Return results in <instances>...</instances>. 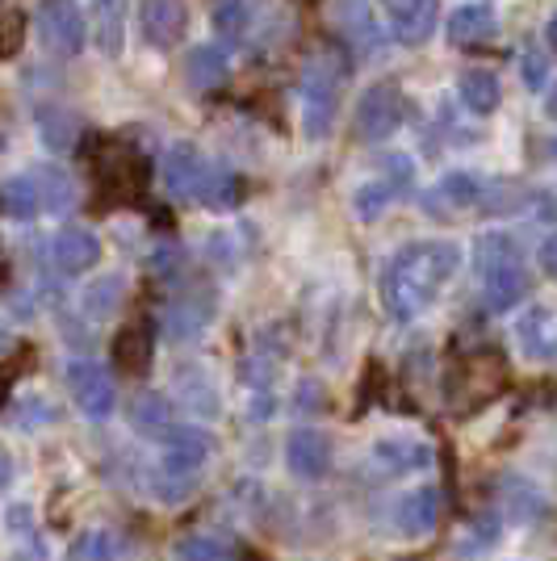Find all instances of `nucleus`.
<instances>
[{
	"label": "nucleus",
	"instance_id": "nucleus-4",
	"mask_svg": "<svg viewBox=\"0 0 557 561\" xmlns=\"http://www.w3.org/2000/svg\"><path fill=\"white\" fill-rule=\"evenodd\" d=\"M402 122H407V96L390 80L365 89L356 101V135L365 142H386L390 135H398Z\"/></svg>",
	"mask_w": 557,
	"mask_h": 561
},
{
	"label": "nucleus",
	"instance_id": "nucleus-33",
	"mask_svg": "<svg viewBox=\"0 0 557 561\" xmlns=\"http://www.w3.org/2000/svg\"><path fill=\"white\" fill-rule=\"evenodd\" d=\"M520 76H524V84H528L533 93H541V89H545V80H549V64H545V55L528 50V55L520 59Z\"/></svg>",
	"mask_w": 557,
	"mask_h": 561
},
{
	"label": "nucleus",
	"instance_id": "nucleus-13",
	"mask_svg": "<svg viewBox=\"0 0 557 561\" xmlns=\"http://www.w3.org/2000/svg\"><path fill=\"white\" fill-rule=\"evenodd\" d=\"M47 256L59 273H89L101 260V239L84 227H68L47 243Z\"/></svg>",
	"mask_w": 557,
	"mask_h": 561
},
{
	"label": "nucleus",
	"instance_id": "nucleus-9",
	"mask_svg": "<svg viewBox=\"0 0 557 561\" xmlns=\"http://www.w3.org/2000/svg\"><path fill=\"white\" fill-rule=\"evenodd\" d=\"M285 466H289V473L306 478V482L323 478L327 469H331V440H327V432H319V427H294L285 436Z\"/></svg>",
	"mask_w": 557,
	"mask_h": 561
},
{
	"label": "nucleus",
	"instance_id": "nucleus-18",
	"mask_svg": "<svg viewBox=\"0 0 557 561\" xmlns=\"http://www.w3.org/2000/svg\"><path fill=\"white\" fill-rule=\"evenodd\" d=\"M340 25H344V38H349V47L356 55H377L382 47V34H377V25H373V13L365 9V0H344L340 4Z\"/></svg>",
	"mask_w": 557,
	"mask_h": 561
},
{
	"label": "nucleus",
	"instance_id": "nucleus-2",
	"mask_svg": "<svg viewBox=\"0 0 557 561\" xmlns=\"http://www.w3.org/2000/svg\"><path fill=\"white\" fill-rule=\"evenodd\" d=\"M478 280H482L487 310L503 314L511 306H520L524 289H528V268H524L520 243L511 234L495 231L478 239Z\"/></svg>",
	"mask_w": 557,
	"mask_h": 561
},
{
	"label": "nucleus",
	"instance_id": "nucleus-5",
	"mask_svg": "<svg viewBox=\"0 0 557 561\" xmlns=\"http://www.w3.org/2000/svg\"><path fill=\"white\" fill-rule=\"evenodd\" d=\"M160 445H163L160 473L181 478V482H193V478L209 466V457H214V440H209V432L206 427H193V423H177Z\"/></svg>",
	"mask_w": 557,
	"mask_h": 561
},
{
	"label": "nucleus",
	"instance_id": "nucleus-8",
	"mask_svg": "<svg viewBox=\"0 0 557 561\" xmlns=\"http://www.w3.org/2000/svg\"><path fill=\"white\" fill-rule=\"evenodd\" d=\"M38 22H43V38L59 55H80L84 43H89V22H84L76 0H43Z\"/></svg>",
	"mask_w": 557,
	"mask_h": 561
},
{
	"label": "nucleus",
	"instance_id": "nucleus-22",
	"mask_svg": "<svg viewBox=\"0 0 557 561\" xmlns=\"http://www.w3.org/2000/svg\"><path fill=\"white\" fill-rule=\"evenodd\" d=\"M478 197H482V181H478V176H469V172H448L441 185H436V193H428V206H432V210H441V206L462 210V206H474Z\"/></svg>",
	"mask_w": 557,
	"mask_h": 561
},
{
	"label": "nucleus",
	"instance_id": "nucleus-7",
	"mask_svg": "<svg viewBox=\"0 0 557 561\" xmlns=\"http://www.w3.org/2000/svg\"><path fill=\"white\" fill-rule=\"evenodd\" d=\"M214 168L206 156L197 151V147H189V142H177L172 151H168V160H163V181L172 188V197H181V202H206V188L214 181Z\"/></svg>",
	"mask_w": 557,
	"mask_h": 561
},
{
	"label": "nucleus",
	"instance_id": "nucleus-24",
	"mask_svg": "<svg viewBox=\"0 0 557 561\" xmlns=\"http://www.w3.org/2000/svg\"><path fill=\"white\" fill-rule=\"evenodd\" d=\"M462 101L474 110V114H490L495 105H499V80H495V71L487 68H474L462 76Z\"/></svg>",
	"mask_w": 557,
	"mask_h": 561
},
{
	"label": "nucleus",
	"instance_id": "nucleus-32",
	"mask_svg": "<svg viewBox=\"0 0 557 561\" xmlns=\"http://www.w3.org/2000/svg\"><path fill=\"white\" fill-rule=\"evenodd\" d=\"M22 38H25V18L22 13H4L0 18V59H9L13 50L22 47Z\"/></svg>",
	"mask_w": 557,
	"mask_h": 561
},
{
	"label": "nucleus",
	"instance_id": "nucleus-1",
	"mask_svg": "<svg viewBox=\"0 0 557 561\" xmlns=\"http://www.w3.org/2000/svg\"><path fill=\"white\" fill-rule=\"evenodd\" d=\"M462 264L457 243H444V239H428V243H407L382 273V298L386 310L395 314L398 323H411L419 319L428 306L444 294V285L453 280Z\"/></svg>",
	"mask_w": 557,
	"mask_h": 561
},
{
	"label": "nucleus",
	"instance_id": "nucleus-6",
	"mask_svg": "<svg viewBox=\"0 0 557 561\" xmlns=\"http://www.w3.org/2000/svg\"><path fill=\"white\" fill-rule=\"evenodd\" d=\"M68 390L76 398V407L89 415V420H110L117 407L114 377L105 365H96L89 356H76L68 365Z\"/></svg>",
	"mask_w": 557,
	"mask_h": 561
},
{
	"label": "nucleus",
	"instance_id": "nucleus-3",
	"mask_svg": "<svg viewBox=\"0 0 557 561\" xmlns=\"http://www.w3.org/2000/svg\"><path fill=\"white\" fill-rule=\"evenodd\" d=\"M344 76H349V59L340 47H319L303 68V117L306 135L323 139L340 110V93H344Z\"/></svg>",
	"mask_w": 557,
	"mask_h": 561
},
{
	"label": "nucleus",
	"instance_id": "nucleus-27",
	"mask_svg": "<svg viewBox=\"0 0 557 561\" xmlns=\"http://www.w3.org/2000/svg\"><path fill=\"white\" fill-rule=\"evenodd\" d=\"M122 277H101L89 285V294H84V314L89 319H110L117 306H122Z\"/></svg>",
	"mask_w": 557,
	"mask_h": 561
},
{
	"label": "nucleus",
	"instance_id": "nucleus-16",
	"mask_svg": "<svg viewBox=\"0 0 557 561\" xmlns=\"http://www.w3.org/2000/svg\"><path fill=\"white\" fill-rule=\"evenodd\" d=\"M373 461H377V469H386L390 478H398V473H416V469H428L432 453H428V445H419V440H402V436H390V440H377V445H373Z\"/></svg>",
	"mask_w": 557,
	"mask_h": 561
},
{
	"label": "nucleus",
	"instance_id": "nucleus-30",
	"mask_svg": "<svg viewBox=\"0 0 557 561\" xmlns=\"http://www.w3.org/2000/svg\"><path fill=\"white\" fill-rule=\"evenodd\" d=\"M390 197H395V188L390 185H382V181H373V185H365L361 193H356V214L365 218V222H373V218H382V210L390 206Z\"/></svg>",
	"mask_w": 557,
	"mask_h": 561
},
{
	"label": "nucleus",
	"instance_id": "nucleus-19",
	"mask_svg": "<svg viewBox=\"0 0 557 561\" xmlns=\"http://www.w3.org/2000/svg\"><path fill=\"white\" fill-rule=\"evenodd\" d=\"M30 181L38 188V210L68 214L71 206H76V185H71L68 172H59V168H38Z\"/></svg>",
	"mask_w": 557,
	"mask_h": 561
},
{
	"label": "nucleus",
	"instance_id": "nucleus-21",
	"mask_svg": "<svg viewBox=\"0 0 557 561\" xmlns=\"http://www.w3.org/2000/svg\"><path fill=\"white\" fill-rule=\"evenodd\" d=\"M114 352H117L122 374H143V369L151 365V328H147V319H143V323H130V328H122Z\"/></svg>",
	"mask_w": 557,
	"mask_h": 561
},
{
	"label": "nucleus",
	"instance_id": "nucleus-17",
	"mask_svg": "<svg viewBox=\"0 0 557 561\" xmlns=\"http://www.w3.org/2000/svg\"><path fill=\"white\" fill-rule=\"evenodd\" d=\"M130 427L139 432V436H151V440H163L177 423H172V407H168V398L156 394V390H143L135 402H130Z\"/></svg>",
	"mask_w": 557,
	"mask_h": 561
},
{
	"label": "nucleus",
	"instance_id": "nucleus-23",
	"mask_svg": "<svg viewBox=\"0 0 557 561\" xmlns=\"http://www.w3.org/2000/svg\"><path fill=\"white\" fill-rule=\"evenodd\" d=\"M0 210L9 214V218H18V222H30L38 214V188H34V181L30 176H9L0 185Z\"/></svg>",
	"mask_w": 557,
	"mask_h": 561
},
{
	"label": "nucleus",
	"instance_id": "nucleus-35",
	"mask_svg": "<svg viewBox=\"0 0 557 561\" xmlns=\"http://www.w3.org/2000/svg\"><path fill=\"white\" fill-rule=\"evenodd\" d=\"M0 344H9V335H4V331H0Z\"/></svg>",
	"mask_w": 557,
	"mask_h": 561
},
{
	"label": "nucleus",
	"instance_id": "nucleus-29",
	"mask_svg": "<svg viewBox=\"0 0 557 561\" xmlns=\"http://www.w3.org/2000/svg\"><path fill=\"white\" fill-rule=\"evenodd\" d=\"M177 561H235L231 549L214 537H181L177 540Z\"/></svg>",
	"mask_w": 557,
	"mask_h": 561
},
{
	"label": "nucleus",
	"instance_id": "nucleus-26",
	"mask_svg": "<svg viewBox=\"0 0 557 561\" xmlns=\"http://www.w3.org/2000/svg\"><path fill=\"white\" fill-rule=\"evenodd\" d=\"M68 561H117V537L110 528H89L68 549Z\"/></svg>",
	"mask_w": 557,
	"mask_h": 561
},
{
	"label": "nucleus",
	"instance_id": "nucleus-25",
	"mask_svg": "<svg viewBox=\"0 0 557 561\" xmlns=\"http://www.w3.org/2000/svg\"><path fill=\"white\" fill-rule=\"evenodd\" d=\"M122 0H96V47L105 55H117L122 50Z\"/></svg>",
	"mask_w": 557,
	"mask_h": 561
},
{
	"label": "nucleus",
	"instance_id": "nucleus-12",
	"mask_svg": "<svg viewBox=\"0 0 557 561\" xmlns=\"http://www.w3.org/2000/svg\"><path fill=\"white\" fill-rule=\"evenodd\" d=\"M395 524L407 540H423L441 524V491H436V486H416V491H407L398 499Z\"/></svg>",
	"mask_w": 557,
	"mask_h": 561
},
{
	"label": "nucleus",
	"instance_id": "nucleus-28",
	"mask_svg": "<svg viewBox=\"0 0 557 561\" xmlns=\"http://www.w3.org/2000/svg\"><path fill=\"white\" fill-rule=\"evenodd\" d=\"M248 25H252V9H248L243 0H218V9H214V30H218L223 38H243Z\"/></svg>",
	"mask_w": 557,
	"mask_h": 561
},
{
	"label": "nucleus",
	"instance_id": "nucleus-31",
	"mask_svg": "<svg viewBox=\"0 0 557 561\" xmlns=\"http://www.w3.org/2000/svg\"><path fill=\"white\" fill-rule=\"evenodd\" d=\"M147 494H151L156 503H168V507H177V503H185L189 494H193V482H181V478L156 473V478L147 482Z\"/></svg>",
	"mask_w": 557,
	"mask_h": 561
},
{
	"label": "nucleus",
	"instance_id": "nucleus-14",
	"mask_svg": "<svg viewBox=\"0 0 557 561\" xmlns=\"http://www.w3.org/2000/svg\"><path fill=\"white\" fill-rule=\"evenodd\" d=\"M495 34H499V22L487 4H462L448 22V38L457 50H482L487 43H495Z\"/></svg>",
	"mask_w": 557,
	"mask_h": 561
},
{
	"label": "nucleus",
	"instance_id": "nucleus-20",
	"mask_svg": "<svg viewBox=\"0 0 557 561\" xmlns=\"http://www.w3.org/2000/svg\"><path fill=\"white\" fill-rule=\"evenodd\" d=\"M185 76H189V84H193L197 93L218 89V84L227 80V55H223V47H193V50H189Z\"/></svg>",
	"mask_w": 557,
	"mask_h": 561
},
{
	"label": "nucleus",
	"instance_id": "nucleus-34",
	"mask_svg": "<svg viewBox=\"0 0 557 561\" xmlns=\"http://www.w3.org/2000/svg\"><path fill=\"white\" fill-rule=\"evenodd\" d=\"M9 482H13V461H9L4 453H0V491H4Z\"/></svg>",
	"mask_w": 557,
	"mask_h": 561
},
{
	"label": "nucleus",
	"instance_id": "nucleus-10",
	"mask_svg": "<svg viewBox=\"0 0 557 561\" xmlns=\"http://www.w3.org/2000/svg\"><path fill=\"white\" fill-rule=\"evenodd\" d=\"M139 22H143V38H147L151 47L172 50L185 38L189 9H185V0H143Z\"/></svg>",
	"mask_w": 557,
	"mask_h": 561
},
{
	"label": "nucleus",
	"instance_id": "nucleus-11",
	"mask_svg": "<svg viewBox=\"0 0 557 561\" xmlns=\"http://www.w3.org/2000/svg\"><path fill=\"white\" fill-rule=\"evenodd\" d=\"M390 34L402 47H423L436 34V0H386Z\"/></svg>",
	"mask_w": 557,
	"mask_h": 561
},
{
	"label": "nucleus",
	"instance_id": "nucleus-15",
	"mask_svg": "<svg viewBox=\"0 0 557 561\" xmlns=\"http://www.w3.org/2000/svg\"><path fill=\"white\" fill-rule=\"evenodd\" d=\"M515 340L528 360H554L557 331H554V310L549 306H528L515 323Z\"/></svg>",
	"mask_w": 557,
	"mask_h": 561
}]
</instances>
